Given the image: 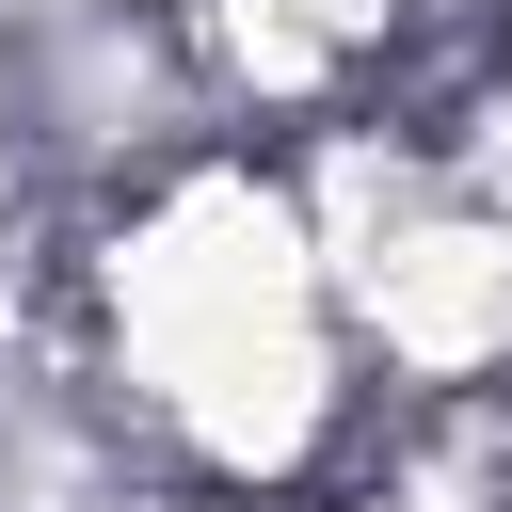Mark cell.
<instances>
[{
	"label": "cell",
	"mask_w": 512,
	"mask_h": 512,
	"mask_svg": "<svg viewBox=\"0 0 512 512\" xmlns=\"http://www.w3.org/2000/svg\"><path fill=\"white\" fill-rule=\"evenodd\" d=\"M320 304L368 384H512V224L464 208L448 176L384 208L352 256H320Z\"/></svg>",
	"instance_id": "cell-1"
},
{
	"label": "cell",
	"mask_w": 512,
	"mask_h": 512,
	"mask_svg": "<svg viewBox=\"0 0 512 512\" xmlns=\"http://www.w3.org/2000/svg\"><path fill=\"white\" fill-rule=\"evenodd\" d=\"M0 176H16V48H0Z\"/></svg>",
	"instance_id": "cell-2"
}]
</instances>
